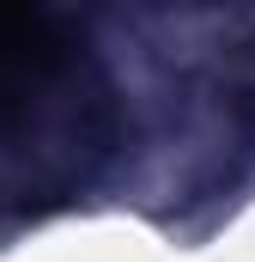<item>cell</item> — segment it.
<instances>
[{
    "label": "cell",
    "mask_w": 255,
    "mask_h": 262,
    "mask_svg": "<svg viewBox=\"0 0 255 262\" xmlns=\"http://www.w3.org/2000/svg\"><path fill=\"white\" fill-rule=\"evenodd\" d=\"M91 79V61L37 12H0V140L67 122V98Z\"/></svg>",
    "instance_id": "obj_1"
}]
</instances>
